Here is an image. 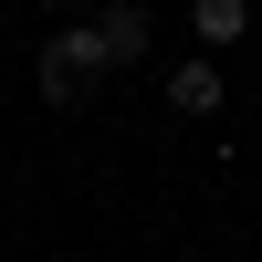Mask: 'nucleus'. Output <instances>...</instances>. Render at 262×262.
<instances>
[{
  "label": "nucleus",
  "instance_id": "2",
  "mask_svg": "<svg viewBox=\"0 0 262 262\" xmlns=\"http://www.w3.org/2000/svg\"><path fill=\"white\" fill-rule=\"evenodd\" d=\"M95 53H105V74L147 53V11H137V0H105V21H95Z\"/></svg>",
  "mask_w": 262,
  "mask_h": 262
},
{
  "label": "nucleus",
  "instance_id": "1",
  "mask_svg": "<svg viewBox=\"0 0 262 262\" xmlns=\"http://www.w3.org/2000/svg\"><path fill=\"white\" fill-rule=\"evenodd\" d=\"M95 74H105L95 32H53V42H42V95H63V105H74V95H84Z\"/></svg>",
  "mask_w": 262,
  "mask_h": 262
},
{
  "label": "nucleus",
  "instance_id": "3",
  "mask_svg": "<svg viewBox=\"0 0 262 262\" xmlns=\"http://www.w3.org/2000/svg\"><path fill=\"white\" fill-rule=\"evenodd\" d=\"M221 95H231V84H221V63H179V74H168V105H179V116H210Z\"/></svg>",
  "mask_w": 262,
  "mask_h": 262
},
{
  "label": "nucleus",
  "instance_id": "4",
  "mask_svg": "<svg viewBox=\"0 0 262 262\" xmlns=\"http://www.w3.org/2000/svg\"><path fill=\"white\" fill-rule=\"evenodd\" d=\"M189 21H200V42H242L252 32V0H189Z\"/></svg>",
  "mask_w": 262,
  "mask_h": 262
}]
</instances>
